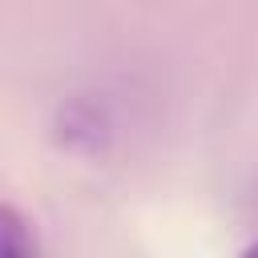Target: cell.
Listing matches in <instances>:
<instances>
[{"mask_svg": "<svg viewBox=\"0 0 258 258\" xmlns=\"http://www.w3.org/2000/svg\"><path fill=\"white\" fill-rule=\"evenodd\" d=\"M24 226H28V222H24L12 206L0 210V254H4V258H28V254H32V234H28Z\"/></svg>", "mask_w": 258, "mask_h": 258, "instance_id": "cell-1", "label": "cell"}]
</instances>
